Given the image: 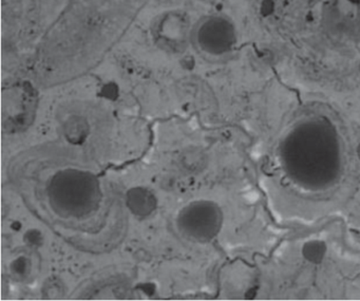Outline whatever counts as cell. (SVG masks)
I'll list each match as a JSON object with an SVG mask.
<instances>
[{
	"mask_svg": "<svg viewBox=\"0 0 360 301\" xmlns=\"http://www.w3.org/2000/svg\"><path fill=\"white\" fill-rule=\"evenodd\" d=\"M191 43L204 53L223 56L237 45V30L225 16H205L191 28Z\"/></svg>",
	"mask_w": 360,
	"mask_h": 301,
	"instance_id": "cell-2",
	"label": "cell"
},
{
	"mask_svg": "<svg viewBox=\"0 0 360 301\" xmlns=\"http://www.w3.org/2000/svg\"><path fill=\"white\" fill-rule=\"evenodd\" d=\"M321 25L336 43L360 47V0H324Z\"/></svg>",
	"mask_w": 360,
	"mask_h": 301,
	"instance_id": "cell-1",
	"label": "cell"
},
{
	"mask_svg": "<svg viewBox=\"0 0 360 301\" xmlns=\"http://www.w3.org/2000/svg\"><path fill=\"white\" fill-rule=\"evenodd\" d=\"M191 32L188 20L179 14L170 13L158 22L153 35L158 43L179 48L185 43H191Z\"/></svg>",
	"mask_w": 360,
	"mask_h": 301,
	"instance_id": "cell-3",
	"label": "cell"
},
{
	"mask_svg": "<svg viewBox=\"0 0 360 301\" xmlns=\"http://www.w3.org/2000/svg\"><path fill=\"white\" fill-rule=\"evenodd\" d=\"M179 163L188 172H199L205 167L206 157L198 147H189L181 153Z\"/></svg>",
	"mask_w": 360,
	"mask_h": 301,
	"instance_id": "cell-4",
	"label": "cell"
}]
</instances>
